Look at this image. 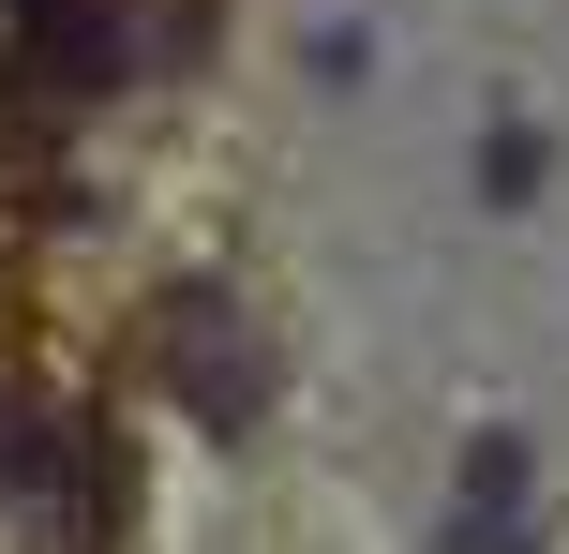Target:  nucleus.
Returning <instances> with one entry per match:
<instances>
[{"instance_id": "f257e3e1", "label": "nucleus", "mask_w": 569, "mask_h": 554, "mask_svg": "<svg viewBox=\"0 0 569 554\" xmlns=\"http://www.w3.org/2000/svg\"><path fill=\"white\" fill-rule=\"evenodd\" d=\"M166 360H180V405H196V420H256V345H240L226 300L180 285V300H166Z\"/></svg>"}, {"instance_id": "f03ea898", "label": "nucleus", "mask_w": 569, "mask_h": 554, "mask_svg": "<svg viewBox=\"0 0 569 554\" xmlns=\"http://www.w3.org/2000/svg\"><path fill=\"white\" fill-rule=\"evenodd\" d=\"M16 46L90 90V75H120V0H16Z\"/></svg>"}]
</instances>
